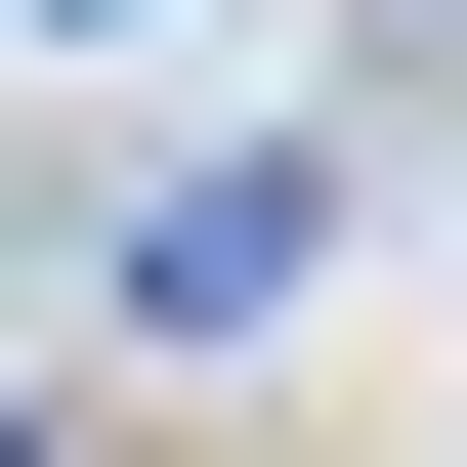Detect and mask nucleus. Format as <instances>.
Listing matches in <instances>:
<instances>
[{"mask_svg": "<svg viewBox=\"0 0 467 467\" xmlns=\"http://www.w3.org/2000/svg\"><path fill=\"white\" fill-rule=\"evenodd\" d=\"M43 43H128V0H43Z\"/></svg>", "mask_w": 467, "mask_h": 467, "instance_id": "2", "label": "nucleus"}, {"mask_svg": "<svg viewBox=\"0 0 467 467\" xmlns=\"http://www.w3.org/2000/svg\"><path fill=\"white\" fill-rule=\"evenodd\" d=\"M128 382H213V340H297V297H340V128H255V171H171V213H128Z\"/></svg>", "mask_w": 467, "mask_h": 467, "instance_id": "1", "label": "nucleus"}]
</instances>
